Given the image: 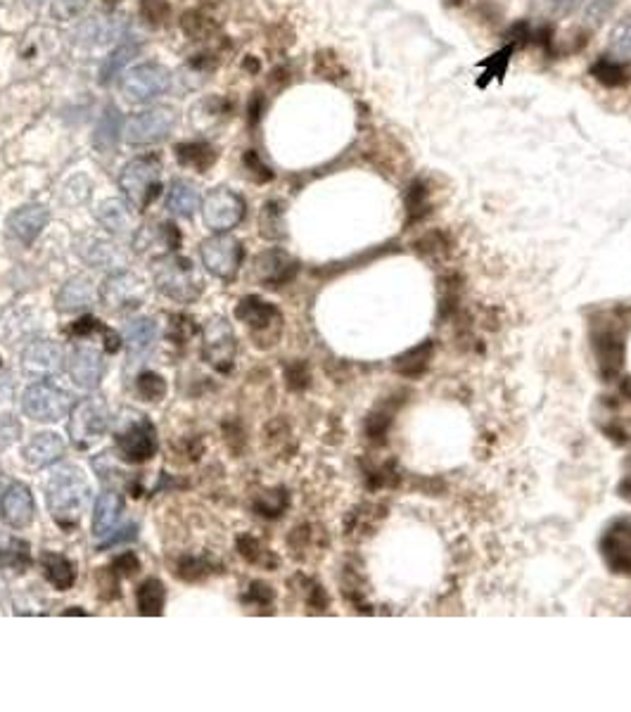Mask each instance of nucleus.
<instances>
[{"label": "nucleus", "instance_id": "1", "mask_svg": "<svg viewBox=\"0 0 631 712\" xmlns=\"http://www.w3.org/2000/svg\"><path fill=\"white\" fill-rule=\"evenodd\" d=\"M46 494L55 523L62 527H74L84 516L88 501H91V485H88L81 468L60 466L48 478Z\"/></svg>", "mask_w": 631, "mask_h": 712}, {"label": "nucleus", "instance_id": "2", "mask_svg": "<svg viewBox=\"0 0 631 712\" xmlns=\"http://www.w3.org/2000/svg\"><path fill=\"white\" fill-rule=\"evenodd\" d=\"M152 283L164 297L183 304L195 302L205 288L193 262L178 254H162L152 262Z\"/></svg>", "mask_w": 631, "mask_h": 712}, {"label": "nucleus", "instance_id": "3", "mask_svg": "<svg viewBox=\"0 0 631 712\" xmlns=\"http://www.w3.org/2000/svg\"><path fill=\"white\" fill-rule=\"evenodd\" d=\"M119 188L138 212L148 209L162 193V164L157 157H136L121 169Z\"/></svg>", "mask_w": 631, "mask_h": 712}, {"label": "nucleus", "instance_id": "4", "mask_svg": "<svg viewBox=\"0 0 631 712\" xmlns=\"http://www.w3.org/2000/svg\"><path fill=\"white\" fill-rule=\"evenodd\" d=\"M171 72L159 62H143L126 69L119 81V91L129 103H150L169 91Z\"/></svg>", "mask_w": 631, "mask_h": 712}, {"label": "nucleus", "instance_id": "5", "mask_svg": "<svg viewBox=\"0 0 631 712\" xmlns=\"http://www.w3.org/2000/svg\"><path fill=\"white\" fill-rule=\"evenodd\" d=\"M117 449L121 459L131 463L150 461L157 454V430L148 418L133 413L129 418H121L117 428Z\"/></svg>", "mask_w": 631, "mask_h": 712}, {"label": "nucleus", "instance_id": "6", "mask_svg": "<svg viewBox=\"0 0 631 712\" xmlns=\"http://www.w3.org/2000/svg\"><path fill=\"white\" fill-rule=\"evenodd\" d=\"M178 124V112L174 107H150L126 122L124 138L129 145H155L162 143Z\"/></svg>", "mask_w": 631, "mask_h": 712}, {"label": "nucleus", "instance_id": "7", "mask_svg": "<svg viewBox=\"0 0 631 712\" xmlns=\"http://www.w3.org/2000/svg\"><path fill=\"white\" fill-rule=\"evenodd\" d=\"M107 425H110V409H107L105 399L88 397L74 406L72 421H69V435H72L76 447L86 449L105 435Z\"/></svg>", "mask_w": 631, "mask_h": 712}, {"label": "nucleus", "instance_id": "8", "mask_svg": "<svg viewBox=\"0 0 631 712\" xmlns=\"http://www.w3.org/2000/svg\"><path fill=\"white\" fill-rule=\"evenodd\" d=\"M200 254L209 273H214L221 281H233L238 276L242 259H245V247L233 235L216 233L200 245Z\"/></svg>", "mask_w": 631, "mask_h": 712}, {"label": "nucleus", "instance_id": "9", "mask_svg": "<svg viewBox=\"0 0 631 712\" xmlns=\"http://www.w3.org/2000/svg\"><path fill=\"white\" fill-rule=\"evenodd\" d=\"M22 409L38 423H57L72 409V397L53 383H36L24 392Z\"/></svg>", "mask_w": 631, "mask_h": 712}, {"label": "nucleus", "instance_id": "10", "mask_svg": "<svg viewBox=\"0 0 631 712\" xmlns=\"http://www.w3.org/2000/svg\"><path fill=\"white\" fill-rule=\"evenodd\" d=\"M245 200L235 190L221 186L214 188L212 193L202 202V216H205L207 228L214 233H228L245 219Z\"/></svg>", "mask_w": 631, "mask_h": 712}, {"label": "nucleus", "instance_id": "11", "mask_svg": "<svg viewBox=\"0 0 631 712\" xmlns=\"http://www.w3.org/2000/svg\"><path fill=\"white\" fill-rule=\"evenodd\" d=\"M235 352H238V342H235L233 326L223 316H214L205 326V345L202 354L212 364L216 371L228 373L233 368Z\"/></svg>", "mask_w": 631, "mask_h": 712}, {"label": "nucleus", "instance_id": "12", "mask_svg": "<svg viewBox=\"0 0 631 712\" xmlns=\"http://www.w3.org/2000/svg\"><path fill=\"white\" fill-rule=\"evenodd\" d=\"M100 300L107 309L114 311L136 309L145 302V285L133 273L117 271L100 285Z\"/></svg>", "mask_w": 631, "mask_h": 712}, {"label": "nucleus", "instance_id": "13", "mask_svg": "<svg viewBox=\"0 0 631 712\" xmlns=\"http://www.w3.org/2000/svg\"><path fill=\"white\" fill-rule=\"evenodd\" d=\"M65 368V352H62L60 345L48 340H38L31 342V345L22 352V371L29 375V378L36 380H46L53 378Z\"/></svg>", "mask_w": 631, "mask_h": 712}, {"label": "nucleus", "instance_id": "14", "mask_svg": "<svg viewBox=\"0 0 631 712\" xmlns=\"http://www.w3.org/2000/svg\"><path fill=\"white\" fill-rule=\"evenodd\" d=\"M36 516V504L31 497V489L27 485H10L5 489V494L0 497V518L5 525L22 530V527L31 525V520Z\"/></svg>", "mask_w": 631, "mask_h": 712}, {"label": "nucleus", "instance_id": "15", "mask_svg": "<svg viewBox=\"0 0 631 712\" xmlns=\"http://www.w3.org/2000/svg\"><path fill=\"white\" fill-rule=\"evenodd\" d=\"M297 259H292L288 252L283 250H266L254 259V273L261 283L266 285H285L297 276Z\"/></svg>", "mask_w": 631, "mask_h": 712}, {"label": "nucleus", "instance_id": "16", "mask_svg": "<svg viewBox=\"0 0 631 712\" xmlns=\"http://www.w3.org/2000/svg\"><path fill=\"white\" fill-rule=\"evenodd\" d=\"M50 212L43 205H24L8 216V233L19 243L31 245L48 226Z\"/></svg>", "mask_w": 631, "mask_h": 712}, {"label": "nucleus", "instance_id": "17", "mask_svg": "<svg viewBox=\"0 0 631 712\" xmlns=\"http://www.w3.org/2000/svg\"><path fill=\"white\" fill-rule=\"evenodd\" d=\"M69 373L72 380L84 390H93L100 385L105 375V361L103 354L95 347H76L72 354V364H69Z\"/></svg>", "mask_w": 631, "mask_h": 712}, {"label": "nucleus", "instance_id": "18", "mask_svg": "<svg viewBox=\"0 0 631 712\" xmlns=\"http://www.w3.org/2000/svg\"><path fill=\"white\" fill-rule=\"evenodd\" d=\"M76 252L81 254L86 264L95 266V269H121L126 264V254L119 250L117 245L110 243V240L103 238H93V235H86L76 243Z\"/></svg>", "mask_w": 631, "mask_h": 712}, {"label": "nucleus", "instance_id": "19", "mask_svg": "<svg viewBox=\"0 0 631 712\" xmlns=\"http://www.w3.org/2000/svg\"><path fill=\"white\" fill-rule=\"evenodd\" d=\"M235 316H238L242 323H247L254 335L278 328L280 321H283L280 311L273 307V304L259 300V297H245V300L238 304V309H235Z\"/></svg>", "mask_w": 631, "mask_h": 712}, {"label": "nucleus", "instance_id": "20", "mask_svg": "<svg viewBox=\"0 0 631 712\" xmlns=\"http://www.w3.org/2000/svg\"><path fill=\"white\" fill-rule=\"evenodd\" d=\"M133 209L136 207H133L131 202L105 200L103 205L98 207L95 216H98L100 226H103L107 233L129 235L131 231H136V226H138V216H136V212H133Z\"/></svg>", "mask_w": 631, "mask_h": 712}, {"label": "nucleus", "instance_id": "21", "mask_svg": "<svg viewBox=\"0 0 631 712\" xmlns=\"http://www.w3.org/2000/svg\"><path fill=\"white\" fill-rule=\"evenodd\" d=\"M62 454H65V442H62V437L55 435V432H38V435L31 437L27 447H24V461H27L31 468L50 466V463H55Z\"/></svg>", "mask_w": 631, "mask_h": 712}, {"label": "nucleus", "instance_id": "22", "mask_svg": "<svg viewBox=\"0 0 631 712\" xmlns=\"http://www.w3.org/2000/svg\"><path fill=\"white\" fill-rule=\"evenodd\" d=\"M121 513H124V499L117 492H103L93 508V534L95 537H112Z\"/></svg>", "mask_w": 631, "mask_h": 712}, {"label": "nucleus", "instance_id": "23", "mask_svg": "<svg viewBox=\"0 0 631 712\" xmlns=\"http://www.w3.org/2000/svg\"><path fill=\"white\" fill-rule=\"evenodd\" d=\"M167 207L171 214L181 216V219H193L197 209H200V193H197L195 183L186 181V178L171 181L167 193Z\"/></svg>", "mask_w": 631, "mask_h": 712}, {"label": "nucleus", "instance_id": "24", "mask_svg": "<svg viewBox=\"0 0 631 712\" xmlns=\"http://www.w3.org/2000/svg\"><path fill=\"white\" fill-rule=\"evenodd\" d=\"M133 245H136L138 252H148L150 247H162L164 254H169L181 247V233H178L176 224L164 221V224L143 228L133 240Z\"/></svg>", "mask_w": 631, "mask_h": 712}, {"label": "nucleus", "instance_id": "25", "mask_svg": "<svg viewBox=\"0 0 631 712\" xmlns=\"http://www.w3.org/2000/svg\"><path fill=\"white\" fill-rule=\"evenodd\" d=\"M93 302V283L86 276H74L62 285L60 295H57V309L65 311H81Z\"/></svg>", "mask_w": 631, "mask_h": 712}, {"label": "nucleus", "instance_id": "26", "mask_svg": "<svg viewBox=\"0 0 631 712\" xmlns=\"http://www.w3.org/2000/svg\"><path fill=\"white\" fill-rule=\"evenodd\" d=\"M589 74L594 76L598 84H603L605 88H622L631 81V72H629L627 62L615 60L613 55L598 57L594 65L589 67Z\"/></svg>", "mask_w": 631, "mask_h": 712}, {"label": "nucleus", "instance_id": "27", "mask_svg": "<svg viewBox=\"0 0 631 712\" xmlns=\"http://www.w3.org/2000/svg\"><path fill=\"white\" fill-rule=\"evenodd\" d=\"M176 157L183 167L207 174V169H212L216 162V150L205 141H190L176 145Z\"/></svg>", "mask_w": 631, "mask_h": 712}, {"label": "nucleus", "instance_id": "28", "mask_svg": "<svg viewBox=\"0 0 631 712\" xmlns=\"http://www.w3.org/2000/svg\"><path fill=\"white\" fill-rule=\"evenodd\" d=\"M515 43H506V46L496 50V53H492L487 57V60H482L480 67L482 69V74H480V79H477V86L480 88H487L492 81H503V76H506L508 72V67H511V60H513V53H515Z\"/></svg>", "mask_w": 631, "mask_h": 712}, {"label": "nucleus", "instance_id": "29", "mask_svg": "<svg viewBox=\"0 0 631 712\" xmlns=\"http://www.w3.org/2000/svg\"><path fill=\"white\" fill-rule=\"evenodd\" d=\"M43 570H46L48 582L57 591H69L76 582V565L62 553H46L43 556Z\"/></svg>", "mask_w": 631, "mask_h": 712}, {"label": "nucleus", "instance_id": "30", "mask_svg": "<svg viewBox=\"0 0 631 712\" xmlns=\"http://www.w3.org/2000/svg\"><path fill=\"white\" fill-rule=\"evenodd\" d=\"M136 601L140 615H152L155 618V615H162L164 603H167V589L155 577H150V580H145L138 587Z\"/></svg>", "mask_w": 631, "mask_h": 712}, {"label": "nucleus", "instance_id": "31", "mask_svg": "<svg viewBox=\"0 0 631 712\" xmlns=\"http://www.w3.org/2000/svg\"><path fill=\"white\" fill-rule=\"evenodd\" d=\"M119 133H124V129H121L119 110H117V107H107L105 117L100 119L98 129L93 131V145L100 152H110V150L117 148Z\"/></svg>", "mask_w": 631, "mask_h": 712}, {"label": "nucleus", "instance_id": "32", "mask_svg": "<svg viewBox=\"0 0 631 712\" xmlns=\"http://www.w3.org/2000/svg\"><path fill=\"white\" fill-rule=\"evenodd\" d=\"M29 563L31 553L27 542L17 537H0V570L10 568L22 572L24 568H29Z\"/></svg>", "mask_w": 631, "mask_h": 712}, {"label": "nucleus", "instance_id": "33", "mask_svg": "<svg viewBox=\"0 0 631 712\" xmlns=\"http://www.w3.org/2000/svg\"><path fill=\"white\" fill-rule=\"evenodd\" d=\"M157 338V326L152 319H133L124 326V342L133 354L148 349Z\"/></svg>", "mask_w": 631, "mask_h": 712}, {"label": "nucleus", "instance_id": "34", "mask_svg": "<svg viewBox=\"0 0 631 712\" xmlns=\"http://www.w3.org/2000/svg\"><path fill=\"white\" fill-rule=\"evenodd\" d=\"M608 48L615 60L631 62V15L617 19L613 31H610Z\"/></svg>", "mask_w": 631, "mask_h": 712}, {"label": "nucleus", "instance_id": "35", "mask_svg": "<svg viewBox=\"0 0 631 712\" xmlns=\"http://www.w3.org/2000/svg\"><path fill=\"white\" fill-rule=\"evenodd\" d=\"M432 356V342H423V345L413 347L404 356L397 359V371L401 375H409V378H416L427 368V361Z\"/></svg>", "mask_w": 631, "mask_h": 712}, {"label": "nucleus", "instance_id": "36", "mask_svg": "<svg viewBox=\"0 0 631 712\" xmlns=\"http://www.w3.org/2000/svg\"><path fill=\"white\" fill-rule=\"evenodd\" d=\"M259 226H261V235H266V238H271V240L283 238V235H285V209H283V205H280V202H276V200L266 202L264 209H261Z\"/></svg>", "mask_w": 631, "mask_h": 712}, {"label": "nucleus", "instance_id": "37", "mask_svg": "<svg viewBox=\"0 0 631 712\" xmlns=\"http://www.w3.org/2000/svg\"><path fill=\"white\" fill-rule=\"evenodd\" d=\"M596 352H598V359H601L603 368H610V371L615 373L617 368L622 366L624 349H622L620 338H615L613 333H603L601 338L596 340Z\"/></svg>", "mask_w": 631, "mask_h": 712}, {"label": "nucleus", "instance_id": "38", "mask_svg": "<svg viewBox=\"0 0 631 712\" xmlns=\"http://www.w3.org/2000/svg\"><path fill=\"white\" fill-rule=\"evenodd\" d=\"M136 390H138L140 397L148 399V402H159V399H162L164 394H167V383H164L162 375H157L152 371H145V373L138 375Z\"/></svg>", "mask_w": 631, "mask_h": 712}, {"label": "nucleus", "instance_id": "39", "mask_svg": "<svg viewBox=\"0 0 631 712\" xmlns=\"http://www.w3.org/2000/svg\"><path fill=\"white\" fill-rule=\"evenodd\" d=\"M136 55H138V46H121L114 50V53L107 57L105 65H103V81H110V76L119 74L121 69L129 65Z\"/></svg>", "mask_w": 631, "mask_h": 712}, {"label": "nucleus", "instance_id": "40", "mask_svg": "<svg viewBox=\"0 0 631 712\" xmlns=\"http://www.w3.org/2000/svg\"><path fill=\"white\" fill-rule=\"evenodd\" d=\"M406 209H409L411 219H420L427 212V190L423 181H413L411 188L406 190Z\"/></svg>", "mask_w": 631, "mask_h": 712}, {"label": "nucleus", "instance_id": "41", "mask_svg": "<svg viewBox=\"0 0 631 712\" xmlns=\"http://www.w3.org/2000/svg\"><path fill=\"white\" fill-rule=\"evenodd\" d=\"M285 504H288V497H285V492L283 489H278V492H269V494H264L257 504H254V508L259 511V516H269V518H276L283 513V508Z\"/></svg>", "mask_w": 631, "mask_h": 712}, {"label": "nucleus", "instance_id": "42", "mask_svg": "<svg viewBox=\"0 0 631 712\" xmlns=\"http://www.w3.org/2000/svg\"><path fill=\"white\" fill-rule=\"evenodd\" d=\"M615 8V0H586L584 8V19L591 24V27H601L605 22V17L610 15Z\"/></svg>", "mask_w": 631, "mask_h": 712}, {"label": "nucleus", "instance_id": "43", "mask_svg": "<svg viewBox=\"0 0 631 712\" xmlns=\"http://www.w3.org/2000/svg\"><path fill=\"white\" fill-rule=\"evenodd\" d=\"M19 435H22V425L15 416H10V413H5V416H0V449H8L19 440Z\"/></svg>", "mask_w": 631, "mask_h": 712}, {"label": "nucleus", "instance_id": "44", "mask_svg": "<svg viewBox=\"0 0 631 712\" xmlns=\"http://www.w3.org/2000/svg\"><path fill=\"white\" fill-rule=\"evenodd\" d=\"M242 164H245V169H250V174L254 176V181L257 183H266L273 178V171L259 160V155L254 150H250L245 157H242Z\"/></svg>", "mask_w": 631, "mask_h": 712}, {"label": "nucleus", "instance_id": "45", "mask_svg": "<svg viewBox=\"0 0 631 712\" xmlns=\"http://www.w3.org/2000/svg\"><path fill=\"white\" fill-rule=\"evenodd\" d=\"M209 572V563L205 558H186L181 565H178V575L183 580H197V577H205Z\"/></svg>", "mask_w": 631, "mask_h": 712}, {"label": "nucleus", "instance_id": "46", "mask_svg": "<svg viewBox=\"0 0 631 712\" xmlns=\"http://www.w3.org/2000/svg\"><path fill=\"white\" fill-rule=\"evenodd\" d=\"M88 5V0H55L53 3V15L57 19H62V22H67V19H72L79 15L81 10H84Z\"/></svg>", "mask_w": 631, "mask_h": 712}, {"label": "nucleus", "instance_id": "47", "mask_svg": "<svg viewBox=\"0 0 631 712\" xmlns=\"http://www.w3.org/2000/svg\"><path fill=\"white\" fill-rule=\"evenodd\" d=\"M238 549H240L242 556H245L247 561H252V563H264L266 556H269V553H266V549H261V544L254 537H240Z\"/></svg>", "mask_w": 631, "mask_h": 712}, {"label": "nucleus", "instance_id": "48", "mask_svg": "<svg viewBox=\"0 0 631 712\" xmlns=\"http://www.w3.org/2000/svg\"><path fill=\"white\" fill-rule=\"evenodd\" d=\"M140 12H143V17H148V22H159V19L167 17L169 5L164 0H143Z\"/></svg>", "mask_w": 631, "mask_h": 712}, {"label": "nucleus", "instance_id": "49", "mask_svg": "<svg viewBox=\"0 0 631 712\" xmlns=\"http://www.w3.org/2000/svg\"><path fill=\"white\" fill-rule=\"evenodd\" d=\"M368 435L371 437H380L385 435V430L390 428V413H373L371 418H368Z\"/></svg>", "mask_w": 631, "mask_h": 712}, {"label": "nucleus", "instance_id": "50", "mask_svg": "<svg viewBox=\"0 0 631 712\" xmlns=\"http://www.w3.org/2000/svg\"><path fill=\"white\" fill-rule=\"evenodd\" d=\"M247 601H254L257 606H264V603L273 601V591H271V587H266V584L254 582L250 594H247Z\"/></svg>", "mask_w": 631, "mask_h": 712}, {"label": "nucleus", "instance_id": "51", "mask_svg": "<svg viewBox=\"0 0 631 712\" xmlns=\"http://www.w3.org/2000/svg\"><path fill=\"white\" fill-rule=\"evenodd\" d=\"M114 570H121L124 575H133V572L138 570V558L133 556V553H124V556H119L117 561H114Z\"/></svg>", "mask_w": 631, "mask_h": 712}, {"label": "nucleus", "instance_id": "52", "mask_svg": "<svg viewBox=\"0 0 631 712\" xmlns=\"http://www.w3.org/2000/svg\"><path fill=\"white\" fill-rule=\"evenodd\" d=\"M307 380H309V375H307V371H304L302 364L292 366L290 371H288V385L295 387V390H299V387L307 385Z\"/></svg>", "mask_w": 631, "mask_h": 712}, {"label": "nucleus", "instance_id": "53", "mask_svg": "<svg viewBox=\"0 0 631 712\" xmlns=\"http://www.w3.org/2000/svg\"><path fill=\"white\" fill-rule=\"evenodd\" d=\"M551 3V10H553V15H558V17H565V15H570L572 10H575V5H577V0H548Z\"/></svg>", "mask_w": 631, "mask_h": 712}, {"label": "nucleus", "instance_id": "54", "mask_svg": "<svg viewBox=\"0 0 631 712\" xmlns=\"http://www.w3.org/2000/svg\"><path fill=\"white\" fill-rule=\"evenodd\" d=\"M12 394V380L8 373H0V402H8Z\"/></svg>", "mask_w": 631, "mask_h": 712}]
</instances>
